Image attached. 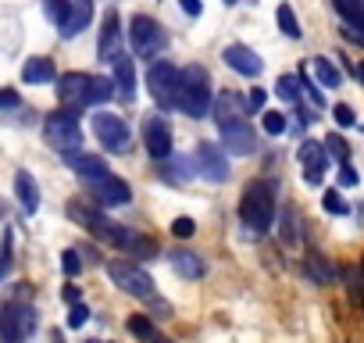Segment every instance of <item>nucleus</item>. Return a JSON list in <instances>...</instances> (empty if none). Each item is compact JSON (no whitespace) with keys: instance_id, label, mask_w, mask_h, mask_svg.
<instances>
[{"instance_id":"obj_1","label":"nucleus","mask_w":364,"mask_h":343,"mask_svg":"<svg viewBox=\"0 0 364 343\" xmlns=\"http://www.w3.org/2000/svg\"><path fill=\"white\" fill-rule=\"evenodd\" d=\"M243 111L247 107H243V100L236 93H222L215 100V122H218L222 147L229 154H240V157H247V154L257 150V132L250 129V122L243 118Z\"/></svg>"},{"instance_id":"obj_2","label":"nucleus","mask_w":364,"mask_h":343,"mask_svg":"<svg viewBox=\"0 0 364 343\" xmlns=\"http://www.w3.org/2000/svg\"><path fill=\"white\" fill-rule=\"evenodd\" d=\"M279 190L268 179H254L243 197H240V222L250 236H264L275 226V211H279Z\"/></svg>"},{"instance_id":"obj_3","label":"nucleus","mask_w":364,"mask_h":343,"mask_svg":"<svg viewBox=\"0 0 364 343\" xmlns=\"http://www.w3.org/2000/svg\"><path fill=\"white\" fill-rule=\"evenodd\" d=\"M215 104V90H211V75L204 65H186L178 72V111L190 118H204Z\"/></svg>"},{"instance_id":"obj_4","label":"nucleus","mask_w":364,"mask_h":343,"mask_svg":"<svg viewBox=\"0 0 364 343\" xmlns=\"http://www.w3.org/2000/svg\"><path fill=\"white\" fill-rule=\"evenodd\" d=\"M43 136L58 154H79L82 147V125H79V111L72 107H58L47 115L43 122Z\"/></svg>"},{"instance_id":"obj_5","label":"nucleus","mask_w":364,"mask_h":343,"mask_svg":"<svg viewBox=\"0 0 364 343\" xmlns=\"http://www.w3.org/2000/svg\"><path fill=\"white\" fill-rule=\"evenodd\" d=\"M68 215H72L82 229H90L97 240H107L111 247H125V243H129V236H132L125 226L111 222L100 208H90V204H68Z\"/></svg>"},{"instance_id":"obj_6","label":"nucleus","mask_w":364,"mask_h":343,"mask_svg":"<svg viewBox=\"0 0 364 343\" xmlns=\"http://www.w3.org/2000/svg\"><path fill=\"white\" fill-rule=\"evenodd\" d=\"M36 332V307L22 300H8L0 307V339L4 343H26Z\"/></svg>"},{"instance_id":"obj_7","label":"nucleus","mask_w":364,"mask_h":343,"mask_svg":"<svg viewBox=\"0 0 364 343\" xmlns=\"http://www.w3.org/2000/svg\"><path fill=\"white\" fill-rule=\"evenodd\" d=\"M178 72L182 68H175L171 61H154L146 68V90L161 111H171L178 104Z\"/></svg>"},{"instance_id":"obj_8","label":"nucleus","mask_w":364,"mask_h":343,"mask_svg":"<svg viewBox=\"0 0 364 343\" xmlns=\"http://www.w3.org/2000/svg\"><path fill=\"white\" fill-rule=\"evenodd\" d=\"M129 43L136 51V58H157L168 43V33L157 26V19L150 15H132L129 19Z\"/></svg>"},{"instance_id":"obj_9","label":"nucleus","mask_w":364,"mask_h":343,"mask_svg":"<svg viewBox=\"0 0 364 343\" xmlns=\"http://www.w3.org/2000/svg\"><path fill=\"white\" fill-rule=\"evenodd\" d=\"M107 275L118 290L139 297V300H154V279L146 268H139L136 261H107Z\"/></svg>"},{"instance_id":"obj_10","label":"nucleus","mask_w":364,"mask_h":343,"mask_svg":"<svg viewBox=\"0 0 364 343\" xmlns=\"http://www.w3.org/2000/svg\"><path fill=\"white\" fill-rule=\"evenodd\" d=\"M93 132L104 143V150H111V154H125L129 143H132V132H129L125 118L122 115H111V111L93 115Z\"/></svg>"},{"instance_id":"obj_11","label":"nucleus","mask_w":364,"mask_h":343,"mask_svg":"<svg viewBox=\"0 0 364 343\" xmlns=\"http://www.w3.org/2000/svg\"><path fill=\"white\" fill-rule=\"evenodd\" d=\"M90 194H93V201H97V208H100V211H107V208H125V204L132 201V186H129L125 179H118L114 172H111L107 179L93 183V186H90Z\"/></svg>"},{"instance_id":"obj_12","label":"nucleus","mask_w":364,"mask_h":343,"mask_svg":"<svg viewBox=\"0 0 364 343\" xmlns=\"http://www.w3.org/2000/svg\"><path fill=\"white\" fill-rule=\"evenodd\" d=\"M193 161H197V172L204 179H211V183H225L229 179V157L222 154L218 143H200Z\"/></svg>"},{"instance_id":"obj_13","label":"nucleus","mask_w":364,"mask_h":343,"mask_svg":"<svg viewBox=\"0 0 364 343\" xmlns=\"http://www.w3.org/2000/svg\"><path fill=\"white\" fill-rule=\"evenodd\" d=\"M300 164H304V183L307 186H321L325 172H328V157H325V147L318 139H304L300 150H296Z\"/></svg>"},{"instance_id":"obj_14","label":"nucleus","mask_w":364,"mask_h":343,"mask_svg":"<svg viewBox=\"0 0 364 343\" xmlns=\"http://www.w3.org/2000/svg\"><path fill=\"white\" fill-rule=\"evenodd\" d=\"M222 61H225L236 75H243V79H257V75L264 72V61H261L257 51H250L247 43H229V47L222 51Z\"/></svg>"},{"instance_id":"obj_15","label":"nucleus","mask_w":364,"mask_h":343,"mask_svg":"<svg viewBox=\"0 0 364 343\" xmlns=\"http://www.w3.org/2000/svg\"><path fill=\"white\" fill-rule=\"evenodd\" d=\"M143 143H146V154L154 161H168L171 157V129H168V122L161 115L143 122Z\"/></svg>"},{"instance_id":"obj_16","label":"nucleus","mask_w":364,"mask_h":343,"mask_svg":"<svg viewBox=\"0 0 364 343\" xmlns=\"http://www.w3.org/2000/svg\"><path fill=\"white\" fill-rule=\"evenodd\" d=\"M65 161H68V168L75 172L86 186H93V183H100V179L111 176V168H107V161L100 154H82L79 150V154H65Z\"/></svg>"},{"instance_id":"obj_17","label":"nucleus","mask_w":364,"mask_h":343,"mask_svg":"<svg viewBox=\"0 0 364 343\" xmlns=\"http://www.w3.org/2000/svg\"><path fill=\"white\" fill-rule=\"evenodd\" d=\"M86 83H90V75L86 72H65L61 79H58V100L65 104V107H82V97H86Z\"/></svg>"},{"instance_id":"obj_18","label":"nucleus","mask_w":364,"mask_h":343,"mask_svg":"<svg viewBox=\"0 0 364 343\" xmlns=\"http://www.w3.org/2000/svg\"><path fill=\"white\" fill-rule=\"evenodd\" d=\"M118 40H122V29H118V15L114 11H107L104 15V26H100V40H97V58L107 65V61H114L122 51H118Z\"/></svg>"},{"instance_id":"obj_19","label":"nucleus","mask_w":364,"mask_h":343,"mask_svg":"<svg viewBox=\"0 0 364 343\" xmlns=\"http://www.w3.org/2000/svg\"><path fill=\"white\" fill-rule=\"evenodd\" d=\"M304 275H307L314 286H328V283H336L339 268H336L321 250H307V258H304Z\"/></svg>"},{"instance_id":"obj_20","label":"nucleus","mask_w":364,"mask_h":343,"mask_svg":"<svg viewBox=\"0 0 364 343\" xmlns=\"http://www.w3.org/2000/svg\"><path fill=\"white\" fill-rule=\"evenodd\" d=\"M15 197H18V204H22V211L26 215H36L40 211V186H36V179H33V172H15Z\"/></svg>"},{"instance_id":"obj_21","label":"nucleus","mask_w":364,"mask_h":343,"mask_svg":"<svg viewBox=\"0 0 364 343\" xmlns=\"http://www.w3.org/2000/svg\"><path fill=\"white\" fill-rule=\"evenodd\" d=\"M168 261H171V268H175L182 279H204V275H208L204 258H200V254H193V250H171V254H168Z\"/></svg>"},{"instance_id":"obj_22","label":"nucleus","mask_w":364,"mask_h":343,"mask_svg":"<svg viewBox=\"0 0 364 343\" xmlns=\"http://www.w3.org/2000/svg\"><path fill=\"white\" fill-rule=\"evenodd\" d=\"M111 72H114L118 93H122L125 100H132V97H136V65H132V58H129V54H118V58L111 61Z\"/></svg>"},{"instance_id":"obj_23","label":"nucleus","mask_w":364,"mask_h":343,"mask_svg":"<svg viewBox=\"0 0 364 343\" xmlns=\"http://www.w3.org/2000/svg\"><path fill=\"white\" fill-rule=\"evenodd\" d=\"M54 79H58V68H54V61L43 58V54H36V58H29V61L22 65V83H29V86L54 83Z\"/></svg>"},{"instance_id":"obj_24","label":"nucleus","mask_w":364,"mask_h":343,"mask_svg":"<svg viewBox=\"0 0 364 343\" xmlns=\"http://www.w3.org/2000/svg\"><path fill=\"white\" fill-rule=\"evenodd\" d=\"M90 19H93V0H72V15H68V22L61 26V36H65V40H75V36L90 26Z\"/></svg>"},{"instance_id":"obj_25","label":"nucleus","mask_w":364,"mask_h":343,"mask_svg":"<svg viewBox=\"0 0 364 343\" xmlns=\"http://www.w3.org/2000/svg\"><path fill=\"white\" fill-rule=\"evenodd\" d=\"M114 97V79H104V75H90L86 83V97H82V107H97V104H107Z\"/></svg>"},{"instance_id":"obj_26","label":"nucleus","mask_w":364,"mask_h":343,"mask_svg":"<svg viewBox=\"0 0 364 343\" xmlns=\"http://www.w3.org/2000/svg\"><path fill=\"white\" fill-rule=\"evenodd\" d=\"M332 8L343 19V26L364 33V0H332Z\"/></svg>"},{"instance_id":"obj_27","label":"nucleus","mask_w":364,"mask_h":343,"mask_svg":"<svg viewBox=\"0 0 364 343\" xmlns=\"http://www.w3.org/2000/svg\"><path fill=\"white\" fill-rule=\"evenodd\" d=\"M125 329H129L136 339H143V343H157V339H161V332H157V325H154L150 315H129Z\"/></svg>"},{"instance_id":"obj_28","label":"nucleus","mask_w":364,"mask_h":343,"mask_svg":"<svg viewBox=\"0 0 364 343\" xmlns=\"http://www.w3.org/2000/svg\"><path fill=\"white\" fill-rule=\"evenodd\" d=\"M275 22H279V29H282V36H289V40H300V22H296V11H293V4H282L275 8Z\"/></svg>"},{"instance_id":"obj_29","label":"nucleus","mask_w":364,"mask_h":343,"mask_svg":"<svg viewBox=\"0 0 364 343\" xmlns=\"http://www.w3.org/2000/svg\"><path fill=\"white\" fill-rule=\"evenodd\" d=\"M125 250H129L132 258H139V261H154V258H161V250H157V243H154L150 236H129Z\"/></svg>"},{"instance_id":"obj_30","label":"nucleus","mask_w":364,"mask_h":343,"mask_svg":"<svg viewBox=\"0 0 364 343\" xmlns=\"http://www.w3.org/2000/svg\"><path fill=\"white\" fill-rule=\"evenodd\" d=\"M314 75H318V83L328 86V90L343 86V75H339V68H336L328 58H314Z\"/></svg>"},{"instance_id":"obj_31","label":"nucleus","mask_w":364,"mask_h":343,"mask_svg":"<svg viewBox=\"0 0 364 343\" xmlns=\"http://www.w3.org/2000/svg\"><path fill=\"white\" fill-rule=\"evenodd\" d=\"M43 11H47V19L61 29V26L68 22V15H72V0H43Z\"/></svg>"},{"instance_id":"obj_32","label":"nucleus","mask_w":364,"mask_h":343,"mask_svg":"<svg viewBox=\"0 0 364 343\" xmlns=\"http://www.w3.org/2000/svg\"><path fill=\"white\" fill-rule=\"evenodd\" d=\"M275 97L286 100V104H296V97H300V79H296V75H279V83H275Z\"/></svg>"},{"instance_id":"obj_33","label":"nucleus","mask_w":364,"mask_h":343,"mask_svg":"<svg viewBox=\"0 0 364 343\" xmlns=\"http://www.w3.org/2000/svg\"><path fill=\"white\" fill-rule=\"evenodd\" d=\"M321 208L328 211V215H350V204H346V197L339 194V190H325V197H321Z\"/></svg>"},{"instance_id":"obj_34","label":"nucleus","mask_w":364,"mask_h":343,"mask_svg":"<svg viewBox=\"0 0 364 343\" xmlns=\"http://www.w3.org/2000/svg\"><path fill=\"white\" fill-rule=\"evenodd\" d=\"M261 125H264L268 136H282V132H286V115H282V111H264V115H261Z\"/></svg>"},{"instance_id":"obj_35","label":"nucleus","mask_w":364,"mask_h":343,"mask_svg":"<svg viewBox=\"0 0 364 343\" xmlns=\"http://www.w3.org/2000/svg\"><path fill=\"white\" fill-rule=\"evenodd\" d=\"M325 143H328V154H332L339 164H350V147H346V139H343V136L328 132V136H325Z\"/></svg>"},{"instance_id":"obj_36","label":"nucleus","mask_w":364,"mask_h":343,"mask_svg":"<svg viewBox=\"0 0 364 343\" xmlns=\"http://www.w3.org/2000/svg\"><path fill=\"white\" fill-rule=\"evenodd\" d=\"M61 272H65L68 279H75V275L82 272V258H79V250H75V247L61 254Z\"/></svg>"},{"instance_id":"obj_37","label":"nucleus","mask_w":364,"mask_h":343,"mask_svg":"<svg viewBox=\"0 0 364 343\" xmlns=\"http://www.w3.org/2000/svg\"><path fill=\"white\" fill-rule=\"evenodd\" d=\"M171 233H175L178 240H190V236L197 233V222H193L190 215H178V218L171 222Z\"/></svg>"},{"instance_id":"obj_38","label":"nucleus","mask_w":364,"mask_h":343,"mask_svg":"<svg viewBox=\"0 0 364 343\" xmlns=\"http://www.w3.org/2000/svg\"><path fill=\"white\" fill-rule=\"evenodd\" d=\"M264 100H268V93H264L261 86H254V90L247 93V100H243V107H247V111H257V115H264Z\"/></svg>"},{"instance_id":"obj_39","label":"nucleus","mask_w":364,"mask_h":343,"mask_svg":"<svg viewBox=\"0 0 364 343\" xmlns=\"http://www.w3.org/2000/svg\"><path fill=\"white\" fill-rule=\"evenodd\" d=\"M90 322V307L86 304H72V311H68V329H82Z\"/></svg>"},{"instance_id":"obj_40","label":"nucleus","mask_w":364,"mask_h":343,"mask_svg":"<svg viewBox=\"0 0 364 343\" xmlns=\"http://www.w3.org/2000/svg\"><path fill=\"white\" fill-rule=\"evenodd\" d=\"M350 297H353V304H357V307H364V283H360V268H353V272H350Z\"/></svg>"},{"instance_id":"obj_41","label":"nucleus","mask_w":364,"mask_h":343,"mask_svg":"<svg viewBox=\"0 0 364 343\" xmlns=\"http://www.w3.org/2000/svg\"><path fill=\"white\" fill-rule=\"evenodd\" d=\"M332 115H336V122H339L343 129L357 125V118H353V107H350V104H336V111H332Z\"/></svg>"},{"instance_id":"obj_42","label":"nucleus","mask_w":364,"mask_h":343,"mask_svg":"<svg viewBox=\"0 0 364 343\" xmlns=\"http://www.w3.org/2000/svg\"><path fill=\"white\" fill-rule=\"evenodd\" d=\"M18 104H22L18 90H0V111H11V107H18Z\"/></svg>"},{"instance_id":"obj_43","label":"nucleus","mask_w":364,"mask_h":343,"mask_svg":"<svg viewBox=\"0 0 364 343\" xmlns=\"http://www.w3.org/2000/svg\"><path fill=\"white\" fill-rule=\"evenodd\" d=\"M339 183H343V186H357V172H353V164H339Z\"/></svg>"},{"instance_id":"obj_44","label":"nucleus","mask_w":364,"mask_h":343,"mask_svg":"<svg viewBox=\"0 0 364 343\" xmlns=\"http://www.w3.org/2000/svg\"><path fill=\"white\" fill-rule=\"evenodd\" d=\"M178 8L186 11L190 19H200V11H204V4H200V0H178Z\"/></svg>"},{"instance_id":"obj_45","label":"nucleus","mask_w":364,"mask_h":343,"mask_svg":"<svg viewBox=\"0 0 364 343\" xmlns=\"http://www.w3.org/2000/svg\"><path fill=\"white\" fill-rule=\"evenodd\" d=\"M339 33H343V36H346L350 43H364V33H357V29H350V26H343Z\"/></svg>"},{"instance_id":"obj_46","label":"nucleus","mask_w":364,"mask_h":343,"mask_svg":"<svg viewBox=\"0 0 364 343\" xmlns=\"http://www.w3.org/2000/svg\"><path fill=\"white\" fill-rule=\"evenodd\" d=\"M65 300H68V304H82V293H79L75 286H65Z\"/></svg>"},{"instance_id":"obj_47","label":"nucleus","mask_w":364,"mask_h":343,"mask_svg":"<svg viewBox=\"0 0 364 343\" xmlns=\"http://www.w3.org/2000/svg\"><path fill=\"white\" fill-rule=\"evenodd\" d=\"M154 311H157L154 318H168V315H171V304H164V300H154Z\"/></svg>"},{"instance_id":"obj_48","label":"nucleus","mask_w":364,"mask_h":343,"mask_svg":"<svg viewBox=\"0 0 364 343\" xmlns=\"http://www.w3.org/2000/svg\"><path fill=\"white\" fill-rule=\"evenodd\" d=\"M357 79H360V86H364V65H360V68H357Z\"/></svg>"},{"instance_id":"obj_49","label":"nucleus","mask_w":364,"mask_h":343,"mask_svg":"<svg viewBox=\"0 0 364 343\" xmlns=\"http://www.w3.org/2000/svg\"><path fill=\"white\" fill-rule=\"evenodd\" d=\"M50 343H61V332H54V336H50Z\"/></svg>"},{"instance_id":"obj_50","label":"nucleus","mask_w":364,"mask_h":343,"mask_svg":"<svg viewBox=\"0 0 364 343\" xmlns=\"http://www.w3.org/2000/svg\"><path fill=\"white\" fill-rule=\"evenodd\" d=\"M357 268H360V275H364V258H360V265H357Z\"/></svg>"},{"instance_id":"obj_51","label":"nucleus","mask_w":364,"mask_h":343,"mask_svg":"<svg viewBox=\"0 0 364 343\" xmlns=\"http://www.w3.org/2000/svg\"><path fill=\"white\" fill-rule=\"evenodd\" d=\"M225 4H229V8H232V4H240V0H225Z\"/></svg>"},{"instance_id":"obj_52","label":"nucleus","mask_w":364,"mask_h":343,"mask_svg":"<svg viewBox=\"0 0 364 343\" xmlns=\"http://www.w3.org/2000/svg\"><path fill=\"white\" fill-rule=\"evenodd\" d=\"M90 343H100V339H90Z\"/></svg>"}]
</instances>
